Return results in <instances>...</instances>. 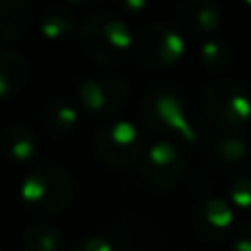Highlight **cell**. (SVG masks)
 Returning a JSON list of instances; mask_svg holds the SVG:
<instances>
[{"label":"cell","instance_id":"6da1fadb","mask_svg":"<svg viewBox=\"0 0 251 251\" xmlns=\"http://www.w3.org/2000/svg\"><path fill=\"white\" fill-rule=\"evenodd\" d=\"M78 40L85 56L100 69H116L133 51V33L123 18L94 11L78 25Z\"/></svg>","mask_w":251,"mask_h":251},{"label":"cell","instance_id":"7a4b0ae2","mask_svg":"<svg viewBox=\"0 0 251 251\" xmlns=\"http://www.w3.org/2000/svg\"><path fill=\"white\" fill-rule=\"evenodd\" d=\"M18 200L27 211L36 216H43V218L60 216L74 200L71 174L58 162H36L20 182Z\"/></svg>","mask_w":251,"mask_h":251},{"label":"cell","instance_id":"3957f363","mask_svg":"<svg viewBox=\"0 0 251 251\" xmlns=\"http://www.w3.org/2000/svg\"><path fill=\"white\" fill-rule=\"evenodd\" d=\"M140 118L151 131L165 133L167 140H180L187 145H196L200 140L185 98L169 85L149 87L140 102Z\"/></svg>","mask_w":251,"mask_h":251},{"label":"cell","instance_id":"277c9868","mask_svg":"<svg viewBox=\"0 0 251 251\" xmlns=\"http://www.w3.org/2000/svg\"><path fill=\"white\" fill-rule=\"evenodd\" d=\"M202 109L207 120L223 133L240 136L251 123V98L236 80L218 78L202 91Z\"/></svg>","mask_w":251,"mask_h":251},{"label":"cell","instance_id":"5b68a950","mask_svg":"<svg viewBox=\"0 0 251 251\" xmlns=\"http://www.w3.org/2000/svg\"><path fill=\"white\" fill-rule=\"evenodd\" d=\"M94 156L109 169H129L142 160L145 138L131 120H107L94 131L91 138Z\"/></svg>","mask_w":251,"mask_h":251},{"label":"cell","instance_id":"8992f818","mask_svg":"<svg viewBox=\"0 0 251 251\" xmlns=\"http://www.w3.org/2000/svg\"><path fill=\"white\" fill-rule=\"evenodd\" d=\"M78 107L98 120H116L129 102V82L118 74L98 71L85 76L76 89Z\"/></svg>","mask_w":251,"mask_h":251},{"label":"cell","instance_id":"52a82bcc","mask_svg":"<svg viewBox=\"0 0 251 251\" xmlns=\"http://www.w3.org/2000/svg\"><path fill=\"white\" fill-rule=\"evenodd\" d=\"M187 43L178 29L167 23H147L133 36V53L147 69H171L182 60Z\"/></svg>","mask_w":251,"mask_h":251},{"label":"cell","instance_id":"ba28073f","mask_svg":"<svg viewBox=\"0 0 251 251\" xmlns=\"http://www.w3.org/2000/svg\"><path fill=\"white\" fill-rule=\"evenodd\" d=\"M187 156L174 140L151 142L140 160V178L153 191H171L187 174Z\"/></svg>","mask_w":251,"mask_h":251},{"label":"cell","instance_id":"9c48e42d","mask_svg":"<svg viewBox=\"0 0 251 251\" xmlns=\"http://www.w3.org/2000/svg\"><path fill=\"white\" fill-rule=\"evenodd\" d=\"M194 231L204 242H223L231 236L236 225V209L223 196L211 194L209 189L198 191L194 204Z\"/></svg>","mask_w":251,"mask_h":251},{"label":"cell","instance_id":"30bf717a","mask_svg":"<svg viewBox=\"0 0 251 251\" xmlns=\"http://www.w3.org/2000/svg\"><path fill=\"white\" fill-rule=\"evenodd\" d=\"M176 18L182 31L198 40L213 38L223 25L220 7L213 0H180L176 7Z\"/></svg>","mask_w":251,"mask_h":251},{"label":"cell","instance_id":"8fae6325","mask_svg":"<svg viewBox=\"0 0 251 251\" xmlns=\"http://www.w3.org/2000/svg\"><path fill=\"white\" fill-rule=\"evenodd\" d=\"M0 153L11 165H29L38 156V136L23 123L7 125L0 131Z\"/></svg>","mask_w":251,"mask_h":251},{"label":"cell","instance_id":"7c38bea8","mask_svg":"<svg viewBox=\"0 0 251 251\" xmlns=\"http://www.w3.org/2000/svg\"><path fill=\"white\" fill-rule=\"evenodd\" d=\"M40 127L49 138L65 140L78 127V107L65 96L47 100L40 109Z\"/></svg>","mask_w":251,"mask_h":251},{"label":"cell","instance_id":"4fadbf2b","mask_svg":"<svg viewBox=\"0 0 251 251\" xmlns=\"http://www.w3.org/2000/svg\"><path fill=\"white\" fill-rule=\"evenodd\" d=\"M33 25L31 0H0V45L16 43Z\"/></svg>","mask_w":251,"mask_h":251},{"label":"cell","instance_id":"5bb4252c","mask_svg":"<svg viewBox=\"0 0 251 251\" xmlns=\"http://www.w3.org/2000/svg\"><path fill=\"white\" fill-rule=\"evenodd\" d=\"M29 78V62L14 49H0V100L18 94Z\"/></svg>","mask_w":251,"mask_h":251},{"label":"cell","instance_id":"9a60e30c","mask_svg":"<svg viewBox=\"0 0 251 251\" xmlns=\"http://www.w3.org/2000/svg\"><path fill=\"white\" fill-rule=\"evenodd\" d=\"M23 247L25 251H62L65 236L56 225L47 223V220H36L25 227Z\"/></svg>","mask_w":251,"mask_h":251},{"label":"cell","instance_id":"2e32d148","mask_svg":"<svg viewBox=\"0 0 251 251\" xmlns=\"http://www.w3.org/2000/svg\"><path fill=\"white\" fill-rule=\"evenodd\" d=\"M249 156H251V147L242 136L223 133V136L211 145V158H213V162H218L220 167L245 165V162L249 160Z\"/></svg>","mask_w":251,"mask_h":251},{"label":"cell","instance_id":"e0dca14e","mask_svg":"<svg viewBox=\"0 0 251 251\" xmlns=\"http://www.w3.org/2000/svg\"><path fill=\"white\" fill-rule=\"evenodd\" d=\"M38 29L45 40H49V43H60V40H67L69 36H74L76 23H74L69 11L62 9V7H47V9L40 14Z\"/></svg>","mask_w":251,"mask_h":251},{"label":"cell","instance_id":"ac0fdd59","mask_svg":"<svg viewBox=\"0 0 251 251\" xmlns=\"http://www.w3.org/2000/svg\"><path fill=\"white\" fill-rule=\"evenodd\" d=\"M198 62L209 74H223V71H227L229 67H231L233 51L223 40L207 38V40H202L198 47Z\"/></svg>","mask_w":251,"mask_h":251},{"label":"cell","instance_id":"d6986e66","mask_svg":"<svg viewBox=\"0 0 251 251\" xmlns=\"http://www.w3.org/2000/svg\"><path fill=\"white\" fill-rule=\"evenodd\" d=\"M229 202L236 211L251 213V165H245L229 180Z\"/></svg>","mask_w":251,"mask_h":251},{"label":"cell","instance_id":"ffe728a7","mask_svg":"<svg viewBox=\"0 0 251 251\" xmlns=\"http://www.w3.org/2000/svg\"><path fill=\"white\" fill-rule=\"evenodd\" d=\"M69 251H118V247H116L111 240H107L104 236L94 233V236L80 238V240L71 247Z\"/></svg>","mask_w":251,"mask_h":251},{"label":"cell","instance_id":"44dd1931","mask_svg":"<svg viewBox=\"0 0 251 251\" xmlns=\"http://www.w3.org/2000/svg\"><path fill=\"white\" fill-rule=\"evenodd\" d=\"M229 251H251V223H245L238 231L231 233Z\"/></svg>","mask_w":251,"mask_h":251},{"label":"cell","instance_id":"7402d4cb","mask_svg":"<svg viewBox=\"0 0 251 251\" xmlns=\"http://www.w3.org/2000/svg\"><path fill=\"white\" fill-rule=\"evenodd\" d=\"M114 5L125 16H140L142 11L147 9L149 0H114Z\"/></svg>","mask_w":251,"mask_h":251},{"label":"cell","instance_id":"603a6c76","mask_svg":"<svg viewBox=\"0 0 251 251\" xmlns=\"http://www.w3.org/2000/svg\"><path fill=\"white\" fill-rule=\"evenodd\" d=\"M69 5H74V7H80V9H87V7H96V5H100L102 0H67Z\"/></svg>","mask_w":251,"mask_h":251},{"label":"cell","instance_id":"cb8c5ba5","mask_svg":"<svg viewBox=\"0 0 251 251\" xmlns=\"http://www.w3.org/2000/svg\"><path fill=\"white\" fill-rule=\"evenodd\" d=\"M240 2H242L245 7H251V0H240Z\"/></svg>","mask_w":251,"mask_h":251}]
</instances>
